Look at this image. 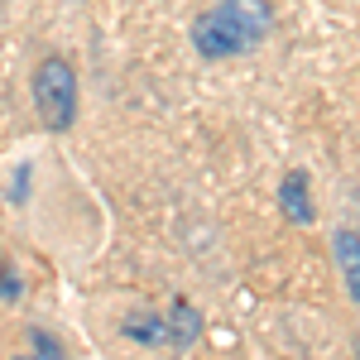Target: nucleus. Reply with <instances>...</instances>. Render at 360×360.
Listing matches in <instances>:
<instances>
[{"mask_svg":"<svg viewBox=\"0 0 360 360\" xmlns=\"http://www.w3.org/2000/svg\"><path fill=\"white\" fill-rule=\"evenodd\" d=\"M29 356H34V360H68V356H63V346H58L44 327H29Z\"/></svg>","mask_w":360,"mask_h":360,"instance_id":"nucleus-8","label":"nucleus"},{"mask_svg":"<svg viewBox=\"0 0 360 360\" xmlns=\"http://www.w3.org/2000/svg\"><path fill=\"white\" fill-rule=\"evenodd\" d=\"M193 49L207 63H221V58H236V53H250L255 44H250L245 34H240V25L226 15L221 5H212V10H202L193 20Z\"/></svg>","mask_w":360,"mask_h":360,"instance_id":"nucleus-2","label":"nucleus"},{"mask_svg":"<svg viewBox=\"0 0 360 360\" xmlns=\"http://www.w3.org/2000/svg\"><path fill=\"white\" fill-rule=\"evenodd\" d=\"M217 5L240 25V34H245L255 49L269 39V29H274V5L269 0H217Z\"/></svg>","mask_w":360,"mask_h":360,"instance_id":"nucleus-3","label":"nucleus"},{"mask_svg":"<svg viewBox=\"0 0 360 360\" xmlns=\"http://www.w3.org/2000/svg\"><path fill=\"white\" fill-rule=\"evenodd\" d=\"M332 250H336V269L346 278V293L360 303V231H336Z\"/></svg>","mask_w":360,"mask_h":360,"instance_id":"nucleus-6","label":"nucleus"},{"mask_svg":"<svg viewBox=\"0 0 360 360\" xmlns=\"http://www.w3.org/2000/svg\"><path fill=\"white\" fill-rule=\"evenodd\" d=\"M15 360H34V356H15Z\"/></svg>","mask_w":360,"mask_h":360,"instance_id":"nucleus-10","label":"nucleus"},{"mask_svg":"<svg viewBox=\"0 0 360 360\" xmlns=\"http://www.w3.org/2000/svg\"><path fill=\"white\" fill-rule=\"evenodd\" d=\"M0 298H20V274L10 269L5 255H0Z\"/></svg>","mask_w":360,"mask_h":360,"instance_id":"nucleus-9","label":"nucleus"},{"mask_svg":"<svg viewBox=\"0 0 360 360\" xmlns=\"http://www.w3.org/2000/svg\"><path fill=\"white\" fill-rule=\"evenodd\" d=\"M168 346L173 351H188V346H197V336H202V312H197L188 298H173V307H168Z\"/></svg>","mask_w":360,"mask_h":360,"instance_id":"nucleus-5","label":"nucleus"},{"mask_svg":"<svg viewBox=\"0 0 360 360\" xmlns=\"http://www.w3.org/2000/svg\"><path fill=\"white\" fill-rule=\"evenodd\" d=\"M34 106L49 130H72L77 120V72L63 58H44L34 68Z\"/></svg>","mask_w":360,"mask_h":360,"instance_id":"nucleus-1","label":"nucleus"},{"mask_svg":"<svg viewBox=\"0 0 360 360\" xmlns=\"http://www.w3.org/2000/svg\"><path fill=\"white\" fill-rule=\"evenodd\" d=\"M278 212H283L293 226L317 221V207H312V197H307V173L303 168L283 173V183H278Z\"/></svg>","mask_w":360,"mask_h":360,"instance_id":"nucleus-4","label":"nucleus"},{"mask_svg":"<svg viewBox=\"0 0 360 360\" xmlns=\"http://www.w3.org/2000/svg\"><path fill=\"white\" fill-rule=\"evenodd\" d=\"M120 332L130 336V341H139V346H168V322L159 312H135V317H125Z\"/></svg>","mask_w":360,"mask_h":360,"instance_id":"nucleus-7","label":"nucleus"}]
</instances>
